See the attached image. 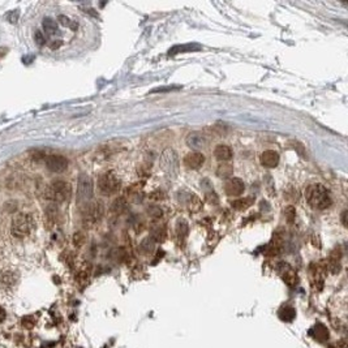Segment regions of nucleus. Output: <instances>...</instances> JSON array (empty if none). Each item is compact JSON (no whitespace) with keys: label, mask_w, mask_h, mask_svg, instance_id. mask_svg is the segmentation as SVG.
<instances>
[{"label":"nucleus","mask_w":348,"mask_h":348,"mask_svg":"<svg viewBox=\"0 0 348 348\" xmlns=\"http://www.w3.org/2000/svg\"><path fill=\"white\" fill-rule=\"evenodd\" d=\"M127 209H128V201L125 200L124 197H119V198H116V200L112 202L111 207H110V210H111V213L114 215L124 214V213L127 212Z\"/></svg>","instance_id":"obj_16"},{"label":"nucleus","mask_w":348,"mask_h":348,"mask_svg":"<svg viewBox=\"0 0 348 348\" xmlns=\"http://www.w3.org/2000/svg\"><path fill=\"white\" fill-rule=\"evenodd\" d=\"M93 198V183L88 175H81L77 184V203L85 207Z\"/></svg>","instance_id":"obj_6"},{"label":"nucleus","mask_w":348,"mask_h":348,"mask_svg":"<svg viewBox=\"0 0 348 348\" xmlns=\"http://www.w3.org/2000/svg\"><path fill=\"white\" fill-rule=\"evenodd\" d=\"M103 213H105V207L102 203L90 202L84 207V215H82L84 223L86 226H93V224L98 223L102 219Z\"/></svg>","instance_id":"obj_7"},{"label":"nucleus","mask_w":348,"mask_h":348,"mask_svg":"<svg viewBox=\"0 0 348 348\" xmlns=\"http://www.w3.org/2000/svg\"><path fill=\"white\" fill-rule=\"evenodd\" d=\"M246 189V185L244 182L239 178H231L226 185H224V191L230 197H237L244 192Z\"/></svg>","instance_id":"obj_11"},{"label":"nucleus","mask_w":348,"mask_h":348,"mask_svg":"<svg viewBox=\"0 0 348 348\" xmlns=\"http://www.w3.org/2000/svg\"><path fill=\"white\" fill-rule=\"evenodd\" d=\"M296 316V312L292 306H283V308L279 310V317L286 322H291Z\"/></svg>","instance_id":"obj_23"},{"label":"nucleus","mask_w":348,"mask_h":348,"mask_svg":"<svg viewBox=\"0 0 348 348\" xmlns=\"http://www.w3.org/2000/svg\"><path fill=\"white\" fill-rule=\"evenodd\" d=\"M84 242H85V235L82 232L75 233V236H73V244L76 247H81Z\"/></svg>","instance_id":"obj_29"},{"label":"nucleus","mask_w":348,"mask_h":348,"mask_svg":"<svg viewBox=\"0 0 348 348\" xmlns=\"http://www.w3.org/2000/svg\"><path fill=\"white\" fill-rule=\"evenodd\" d=\"M46 167L55 173H61L68 168L67 158L63 155H49L46 158Z\"/></svg>","instance_id":"obj_8"},{"label":"nucleus","mask_w":348,"mask_h":348,"mask_svg":"<svg viewBox=\"0 0 348 348\" xmlns=\"http://www.w3.org/2000/svg\"><path fill=\"white\" fill-rule=\"evenodd\" d=\"M43 29H45V31H47L49 34H55L58 31V24H56V21H54L52 18L46 17L45 20H43Z\"/></svg>","instance_id":"obj_24"},{"label":"nucleus","mask_w":348,"mask_h":348,"mask_svg":"<svg viewBox=\"0 0 348 348\" xmlns=\"http://www.w3.org/2000/svg\"><path fill=\"white\" fill-rule=\"evenodd\" d=\"M150 200L153 201H162L164 200V193L162 191H155L153 193H150Z\"/></svg>","instance_id":"obj_31"},{"label":"nucleus","mask_w":348,"mask_h":348,"mask_svg":"<svg viewBox=\"0 0 348 348\" xmlns=\"http://www.w3.org/2000/svg\"><path fill=\"white\" fill-rule=\"evenodd\" d=\"M205 163V157L198 152H192L185 155L184 164L189 170H198L202 164Z\"/></svg>","instance_id":"obj_12"},{"label":"nucleus","mask_w":348,"mask_h":348,"mask_svg":"<svg viewBox=\"0 0 348 348\" xmlns=\"http://www.w3.org/2000/svg\"><path fill=\"white\" fill-rule=\"evenodd\" d=\"M214 154L215 157H217V159L221 162H226V161H230L231 158H232V152H231V149L228 148L227 145H218L217 148H215L214 150Z\"/></svg>","instance_id":"obj_17"},{"label":"nucleus","mask_w":348,"mask_h":348,"mask_svg":"<svg viewBox=\"0 0 348 348\" xmlns=\"http://www.w3.org/2000/svg\"><path fill=\"white\" fill-rule=\"evenodd\" d=\"M283 214H285V218L287 219L288 223H292V222L295 221V218H296V210H295L294 206H287V207H285Z\"/></svg>","instance_id":"obj_27"},{"label":"nucleus","mask_w":348,"mask_h":348,"mask_svg":"<svg viewBox=\"0 0 348 348\" xmlns=\"http://www.w3.org/2000/svg\"><path fill=\"white\" fill-rule=\"evenodd\" d=\"M150 237L154 240V242H163L167 237V232L164 227L157 226V227L152 228V236Z\"/></svg>","instance_id":"obj_22"},{"label":"nucleus","mask_w":348,"mask_h":348,"mask_svg":"<svg viewBox=\"0 0 348 348\" xmlns=\"http://www.w3.org/2000/svg\"><path fill=\"white\" fill-rule=\"evenodd\" d=\"M261 163L267 168H275L279 164V154L274 150H266L261 154Z\"/></svg>","instance_id":"obj_14"},{"label":"nucleus","mask_w":348,"mask_h":348,"mask_svg":"<svg viewBox=\"0 0 348 348\" xmlns=\"http://www.w3.org/2000/svg\"><path fill=\"white\" fill-rule=\"evenodd\" d=\"M185 198H183V200H180V202H184L185 205H187L188 210L191 213H197L200 212L201 207H202V201H201V198L197 194L194 193H188L185 194Z\"/></svg>","instance_id":"obj_13"},{"label":"nucleus","mask_w":348,"mask_h":348,"mask_svg":"<svg viewBox=\"0 0 348 348\" xmlns=\"http://www.w3.org/2000/svg\"><path fill=\"white\" fill-rule=\"evenodd\" d=\"M276 270H278L279 275L282 276V279L287 283L288 286L294 287L297 285V274L291 265H288L287 262H279L276 265Z\"/></svg>","instance_id":"obj_9"},{"label":"nucleus","mask_w":348,"mask_h":348,"mask_svg":"<svg viewBox=\"0 0 348 348\" xmlns=\"http://www.w3.org/2000/svg\"><path fill=\"white\" fill-rule=\"evenodd\" d=\"M36 42L38 43V45H45V42H46V40H45V37H43V34H42V31H36Z\"/></svg>","instance_id":"obj_32"},{"label":"nucleus","mask_w":348,"mask_h":348,"mask_svg":"<svg viewBox=\"0 0 348 348\" xmlns=\"http://www.w3.org/2000/svg\"><path fill=\"white\" fill-rule=\"evenodd\" d=\"M185 143H187V146L193 150H201L207 146V140L200 132H191L185 138Z\"/></svg>","instance_id":"obj_10"},{"label":"nucleus","mask_w":348,"mask_h":348,"mask_svg":"<svg viewBox=\"0 0 348 348\" xmlns=\"http://www.w3.org/2000/svg\"><path fill=\"white\" fill-rule=\"evenodd\" d=\"M176 230V236H178L179 241H184L187 239L188 233H189V226H188V222L183 218H179L176 221L175 224Z\"/></svg>","instance_id":"obj_15"},{"label":"nucleus","mask_w":348,"mask_h":348,"mask_svg":"<svg viewBox=\"0 0 348 348\" xmlns=\"http://www.w3.org/2000/svg\"><path fill=\"white\" fill-rule=\"evenodd\" d=\"M146 213H148V215L150 217V218L153 219H161L162 215H163V210L159 207V206H149L148 210H146Z\"/></svg>","instance_id":"obj_25"},{"label":"nucleus","mask_w":348,"mask_h":348,"mask_svg":"<svg viewBox=\"0 0 348 348\" xmlns=\"http://www.w3.org/2000/svg\"><path fill=\"white\" fill-rule=\"evenodd\" d=\"M161 168L170 179H175L180 170V161H179L178 153L173 149H166L161 154Z\"/></svg>","instance_id":"obj_4"},{"label":"nucleus","mask_w":348,"mask_h":348,"mask_svg":"<svg viewBox=\"0 0 348 348\" xmlns=\"http://www.w3.org/2000/svg\"><path fill=\"white\" fill-rule=\"evenodd\" d=\"M6 317H7V313H6V310H4V308L3 306H0V324L6 320Z\"/></svg>","instance_id":"obj_33"},{"label":"nucleus","mask_w":348,"mask_h":348,"mask_svg":"<svg viewBox=\"0 0 348 348\" xmlns=\"http://www.w3.org/2000/svg\"><path fill=\"white\" fill-rule=\"evenodd\" d=\"M255 203V198L253 197H244V198H237V200L232 201V207L235 210H247Z\"/></svg>","instance_id":"obj_18"},{"label":"nucleus","mask_w":348,"mask_h":348,"mask_svg":"<svg viewBox=\"0 0 348 348\" xmlns=\"http://www.w3.org/2000/svg\"><path fill=\"white\" fill-rule=\"evenodd\" d=\"M217 176L221 179H227L231 178L233 173V167L228 163H221L217 168Z\"/></svg>","instance_id":"obj_20"},{"label":"nucleus","mask_w":348,"mask_h":348,"mask_svg":"<svg viewBox=\"0 0 348 348\" xmlns=\"http://www.w3.org/2000/svg\"><path fill=\"white\" fill-rule=\"evenodd\" d=\"M120 179L118 178V175L114 171L105 172L98 179L99 192L102 194H105V196H112V194L118 193L119 189H120Z\"/></svg>","instance_id":"obj_5"},{"label":"nucleus","mask_w":348,"mask_h":348,"mask_svg":"<svg viewBox=\"0 0 348 348\" xmlns=\"http://www.w3.org/2000/svg\"><path fill=\"white\" fill-rule=\"evenodd\" d=\"M71 196H72V187L69 183L63 180H56L46 189V198L54 202H65L69 200Z\"/></svg>","instance_id":"obj_3"},{"label":"nucleus","mask_w":348,"mask_h":348,"mask_svg":"<svg viewBox=\"0 0 348 348\" xmlns=\"http://www.w3.org/2000/svg\"><path fill=\"white\" fill-rule=\"evenodd\" d=\"M154 247H155L154 240L149 236V237H145V239L141 241V244H140V251H141L143 255H150V253H153V251H154Z\"/></svg>","instance_id":"obj_21"},{"label":"nucleus","mask_w":348,"mask_h":348,"mask_svg":"<svg viewBox=\"0 0 348 348\" xmlns=\"http://www.w3.org/2000/svg\"><path fill=\"white\" fill-rule=\"evenodd\" d=\"M342 223H343V226H344V227H347V212H343Z\"/></svg>","instance_id":"obj_34"},{"label":"nucleus","mask_w":348,"mask_h":348,"mask_svg":"<svg viewBox=\"0 0 348 348\" xmlns=\"http://www.w3.org/2000/svg\"><path fill=\"white\" fill-rule=\"evenodd\" d=\"M205 198L206 201L210 203V205H217V203L219 202V198L218 196H217V193H215L213 189H210V191H207L205 193Z\"/></svg>","instance_id":"obj_28"},{"label":"nucleus","mask_w":348,"mask_h":348,"mask_svg":"<svg viewBox=\"0 0 348 348\" xmlns=\"http://www.w3.org/2000/svg\"><path fill=\"white\" fill-rule=\"evenodd\" d=\"M200 49V46L198 45H192V43H189V45H184V46H176V47H173L172 50H170V55H173L176 54V51H193V50H197Z\"/></svg>","instance_id":"obj_26"},{"label":"nucleus","mask_w":348,"mask_h":348,"mask_svg":"<svg viewBox=\"0 0 348 348\" xmlns=\"http://www.w3.org/2000/svg\"><path fill=\"white\" fill-rule=\"evenodd\" d=\"M34 227H36V224H34L33 217L27 213H21L13 218L12 224H11V232L16 239L22 240L33 232Z\"/></svg>","instance_id":"obj_2"},{"label":"nucleus","mask_w":348,"mask_h":348,"mask_svg":"<svg viewBox=\"0 0 348 348\" xmlns=\"http://www.w3.org/2000/svg\"><path fill=\"white\" fill-rule=\"evenodd\" d=\"M305 198L316 210H325L331 206L330 193L322 184L309 185L305 191Z\"/></svg>","instance_id":"obj_1"},{"label":"nucleus","mask_w":348,"mask_h":348,"mask_svg":"<svg viewBox=\"0 0 348 348\" xmlns=\"http://www.w3.org/2000/svg\"><path fill=\"white\" fill-rule=\"evenodd\" d=\"M59 21H60V24L64 25V26H69V27H72V29H76L77 27L76 25L73 24L69 18L65 17V16H59Z\"/></svg>","instance_id":"obj_30"},{"label":"nucleus","mask_w":348,"mask_h":348,"mask_svg":"<svg viewBox=\"0 0 348 348\" xmlns=\"http://www.w3.org/2000/svg\"><path fill=\"white\" fill-rule=\"evenodd\" d=\"M313 331H316L315 334V338L318 340V342H326L327 339H329V330L326 329V326L322 324H318L316 325L315 329H313Z\"/></svg>","instance_id":"obj_19"}]
</instances>
